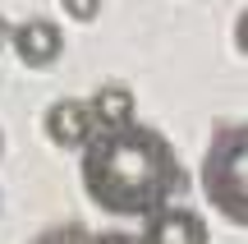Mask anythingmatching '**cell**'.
Wrapping results in <instances>:
<instances>
[{"label": "cell", "mask_w": 248, "mask_h": 244, "mask_svg": "<svg viewBox=\"0 0 248 244\" xmlns=\"http://www.w3.org/2000/svg\"><path fill=\"white\" fill-rule=\"evenodd\" d=\"M78 152V184L88 203L106 217H147L175 203L188 184L170 138L138 120L120 129H92Z\"/></svg>", "instance_id": "obj_1"}, {"label": "cell", "mask_w": 248, "mask_h": 244, "mask_svg": "<svg viewBox=\"0 0 248 244\" xmlns=\"http://www.w3.org/2000/svg\"><path fill=\"white\" fill-rule=\"evenodd\" d=\"M198 189L207 208L248 230V125H216L198 162Z\"/></svg>", "instance_id": "obj_2"}, {"label": "cell", "mask_w": 248, "mask_h": 244, "mask_svg": "<svg viewBox=\"0 0 248 244\" xmlns=\"http://www.w3.org/2000/svg\"><path fill=\"white\" fill-rule=\"evenodd\" d=\"M138 244H212V230H207V217H198L193 208L166 203L142 217Z\"/></svg>", "instance_id": "obj_3"}, {"label": "cell", "mask_w": 248, "mask_h": 244, "mask_svg": "<svg viewBox=\"0 0 248 244\" xmlns=\"http://www.w3.org/2000/svg\"><path fill=\"white\" fill-rule=\"evenodd\" d=\"M9 46H14V55L28 65V69H51V65L64 55V33H60V23H51V18H23V23H14Z\"/></svg>", "instance_id": "obj_4"}, {"label": "cell", "mask_w": 248, "mask_h": 244, "mask_svg": "<svg viewBox=\"0 0 248 244\" xmlns=\"http://www.w3.org/2000/svg\"><path fill=\"white\" fill-rule=\"evenodd\" d=\"M42 129H46V138H51L55 147H64V152H78V147L92 138V129H97V125H92L88 101H78V97H60V101H51V106H46Z\"/></svg>", "instance_id": "obj_5"}, {"label": "cell", "mask_w": 248, "mask_h": 244, "mask_svg": "<svg viewBox=\"0 0 248 244\" xmlns=\"http://www.w3.org/2000/svg\"><path fill=\"white\" fill-rule=\"evenodd\" d=\"M88 111H92V125L97 129H120V125L138 120V101H133V92L124 83H101L88 97Z\"/></svg>", "instance_id": "obj_6"}, {"label": "cell", "mask_w": 248, "mask_h": 244, "mask_svg": "<svg viewBox=\"0 0 248 244\" xmlns=\"http://www.w3.org/2000/svg\"><path fill=\"white\" fill-rule=\"evenodd\" d=\"M92 230L83 226V221H60V226H51V230H42L32 244H88Z\"/></svg>", "instance_id": "obj_7"}, {"label": "cell", "mask_w": 248, "mask_h": 244, "mask_svg": "<svg viewBox=\"0 0 248 244\" xmlns=\"http://www.w3.org/2000/svg\"><path fill=\"white\" fill-rule=\"evenodd\" d=\"M64 14L74 18V23H92V18L101 14V0H60Z\"/></svg>", "instance_id": "obj_8"}, {"label": "cell", "mask_w": 248, "mask_h": 244, "mask_svg": "<svg viewBox=\"0 0 248 244\" xmlns=\"http://www.w3.org/2000/svg\"><path fill=\"white\" fill-rule=\"evenodd\" d=\"M88 244H138V235H124V230H97V235H88Z\"/></svg>", "instance_id": "obj_9"}, {"label": "cell", "mask_w": 248, "mask_h": 244, "mask_svg": "<svg viewBox=\"0 0 248 244\" xmlns=\"http://www.w3.org/2000/svg\"><path fill=\"white\" fill-rule=\"evenodd\" d=\"M234 46H239V55H248V9L234 18Z\"/></svg>", "instance_id": "obj_10"}, {"label": "cell", "mask_w": 248, "mask_h": 244, "mask_svg": "<svg viewBox=\"0 0 248 244\" xmlns=\"http://www.w3.org/2000/svg\"><path fill=\"white\" fill-rule=\"evenodd\" d=\"M9 37H14V23H9V18H0V51L9 46Z\"/></svg>", "instance_id": "obj_11"}, {"label": "cell", "mask_w": 248, "mask_h": 244, "mask_svg": "<svg viewBox=\"0 0 248 244\" xmlns=\"http://www.w3.org/2000/svg\"><path fill=\"white\" fill-rule=\"evenodd\" d=\"M0 152H5V134H0Z\"/></svg>", "instance_id": "obj_12"}]
</instances>
